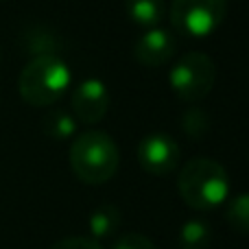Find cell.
Wrapping results in <instances>:
<instances>
[{
    "label": "cell",
    "mask_w": 249,
    "mask_h": 249,
    "mask_svg": "<svg viewBox=\"0 0 249 249\" xmlns=\"http://www.w3.org/2000/svg\"><path fill=\"white\" fill-rule=\"evenodd\" d=\"M118 164H121V151L116 140L99 129L79 133L70 146V166L83 184H107L116 175Z\"/></svg>",
    "instance_id": "cell-2"
},
{
    "label": "cell",
    "mask_w": 249,
    "mask_h": 249,
    "mask_svg": "<svg viewBox=\"0 0 249 249\" xmlns=\"http://www.w3.org/2000/svg\"><path fill=\"white\" fill-rule=\"evenodd\" d=\"M181 123H184L186 133L193 138L203 136V133L208 131V124H210L206 112H201V109H188V112L184 114V118H181Z\"/></svg>",
    "instance_id": "cell-14"
},
{
    "label": "cell",
    "mask_w": 249,
    "mask_h": 249,
    "mask_svg": "<svg viewBox=\"0 0 249 249\" xmlns=\"http://www.w3.org/2000/svg\"><path fill=\"white\" fill-rule=\"evenodd\" d=\"M210 243H212V230L201 219H188L179 228V234H177L179 249H208Z\"/></svg>",
    "instance_id": "cell-11"
},
{
    "label": "cell",
    "mask_w": 249,
    "mask_h": 249,
    "mask_svg": "<svg viewBox=\"0 0 249 249\" xmlns=\"http://www.w3.org/2000/svg\"><path fill=\"white\" fill-rule=\"evenodd\" d=\"M225 221L241 234H249V193H241L228 203Z\"/></svg>",
    "instance_id": "cell-13"
},
{
    "label": "cell",
    "mask_w": 249,
    "mask_h": 249,
    "mask_svg": "<svg viewBox=\"0 0 249 249\" xmlns=\"http://www.w3.org/2000/svg\"><path fill=\"white\" fill-rule=\"evenodd\" d=\"M127 16L136 24L153 29L166 16V0H124Z\"/></svg>",
    "instance_id": "cell-9"
},
{
    "label": "cell",
    "mask_w": 249,
    "mask_h": 249,
    "mask_svg": "<svg viewBox=\"0 0 249 249\" xmlns=\"http://www.w3.org/2000/svg\"><path fill=\"white\" fill-rule=\"evenodd\" d=\"M216 81V66L206 53L193 51L177 59L168 72V86L177 99L186 103H197L206 99Z\"/></svg>",
    "instance_id": "cell-5"
},
{
    "label": "cell",
    "mask_w": 249,
    "mask_h": 249,
    "mask_svg": "<svg viewBox=\"0 0 249 249\" xmlns=\"http://www.w3.org/2000/svg\"><path fill=\"white\" fill-rule=\"evenodd\" d=\"M177 190L188 208L197 212L216 210L228 201L230 177L223 164L199 155L184 164L177 177Z\"/></svg>",
    "instance_id": "cell-1"
},
{
    "label": "cell",
    "mask_w": 249,
    "mask_h": 249,
    "mask_svg": "<svg viewBox=\"0 0 249 249\" xmlns=\"http://www.w3.org/2000/svg\"><path fill=\"white\" fill-rule=\"evenodd\" d=\"M177 53V37L173 31L160 29H146L133 44V59L146 68H160L168 64Z\"/></svg>",
    "instance_id": "cell-8"
},
{
    "label": "cell",
    "mask_w": 249,
    "mask_h": 249,
    "mask_svg": "<svg viewBox=\"0 0 249 249\" xmlns=\"http://www.w3.org/2000/svg\"><path fill=\"white\" fill-rule=\"evenodd\" d=\"M112 249H155V245L149 236H144V234L129 232V234H123L121 238H116Z\"/></svg>",
    "instance_id": "cell-15"
},
{
    "label": "cell",
    "mask_w": 249,
    "mask_h": 249,
    "mask_svg": "<svg viewBox=\"0 0 249 249\" xmlns=\"http://www.w3.org/2000/svg\"><path fill=\"white\" fill-rule=\"evenodd\" d=\"M42 129L53 140H68L77 131V118L66 109H48L42 118Z\"/></svg>",
    "instance_id": "cell-12"
},
{
    "label": "cell",
    "mask_w": 249,
    "mask_h": 249,
    "mask_svg": "<svg viewBox=\"0 0 249 249\" xmlns=\"http://www.w3.org/2000/svg\"><path fill=\"white\" fill-rule=\"evenodd\" d=\"M0 2H2V0H0Z\"/></svg>",
    "instance_id": "cell-17"
},
{
    "label": "cell",
    "mask_w": 249,
    "mask_h": 249,
    "mask_svg": "<svg viewBox=\"0 0 249 249\" xmlns=\"http://www.w3.org/2000/svg\"><path fill=\"white\" fill-rule=\"evenodd\" d=\"M228 0H171V24L179 35L203 39L212 35L225 20Z\"/></svg>",
    "instance_id": "cell-4"
},
{
    "label": "cell",
    "mask_w": 249,
    "mask_h": 249,
    "mask_svg": "<svg viewBox=\"0 0 249 249\" xmlns=\"http://www.w3.org/2000/svg\"><path fill=\"white\" fill-rule=\"evenodd\" d=\"M179 160H181L179 144L168 133H160V131L149 133L138 144V162L146 173H151L155 177L173 173L179 166Z\"/></svg>",
    "instance_id": "cell-6"
},
{
    "label": "cell",
    "mask_w": 249,
    "mask_h": 249,
    "mask_svg": "<svg viewBox=\"0 0 249 249\" xmlns=\"http://www.w3.org/2000/svg\"><path fill=\"white\" fill-rule=\"evenodd\" d=\"M51 249H103V247L99 245L96 238H90V236H68L57 241Z\"/></svg>",
    "instance_id": "cell-16"
},
{
    "label": "cell",
    "mask_w": 249,
    "mask_h": 249,
    "mask_svg": "<svg viewBox=\"0 0 249 249\" xmlns=\"http://www.w3.org/2000/svg\"><path fill=\"white\" fill-rule=\"evenodd\" d=\"M88 228L92 232V238H109L121 228V210L112 203H103L90 214Z\"/></svg>",
    "instance_id": "cell-10"
},
{
    "label": "cell",
    "mask_w": 249,
    "mask_h": 249,
    "mask_svg": "<svg viewBox=\"0 0 249 249\" xmlns=\"http://www.w3.org/2000/svg\"><path fill=\"white\" fill-rule=\"evenodd\" d=\"M72 116L86 124H96L103 121L109 109V92L99 79H86L74 88L70 96Z\"/></svg>",
    "instance_id": "cell-7"
},
{
    "label": "cell",
    "mask_w": 249,
    "mask_h": 249,
    "mask_svg": "<svg viewBox=\"0 0 249 249\" xmlns=\"http://www.w3.org/2000/svg\"><path fill=\"white\" fill-rule=\"evenodd\" d=\"M72 74L61 57L37 55L22 68L18 90L24 103L33 107H51L70 88Z\"/></svg>",
    "instance_id": "cell-3"
}]
</instances>
